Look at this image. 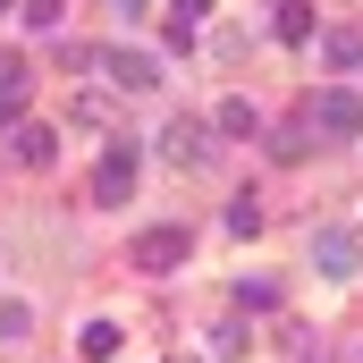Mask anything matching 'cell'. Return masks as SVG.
Masks as SVG:
<instances>
[{
  "label": "cell",
  "instance_id": "obj_1",
  "mask_svg": "<svg viewBox=\"0 0 363 363\" xmlns=\"http://www.w3.org/2000/svg\"><path fill=\"white\" fill-rule=\"evenodd\" d=\"M186 245H194V237H186L178 220H161V228H144V237L127 245V262H135V271H178V262H186Z\"/></svg>",
  "mask_w": 363,
  "mask_h": 363
},
{
  "label": "cell",
  "instance_id": "obj_2",
  "mask_svg": "<svg viewBox=\"0 0 363 363\" xmlns=\"http://www.w3.org/2000/svg\"><path fill=\"white\" fill-rule=\"evenodd\" d=\"M161 161L203 169V161H211V127H203V118H169V127H161Z\"/></svg>",
  "mask_w": 363,
  "mask_h": 363
},
{
  "label": "cell",
  "instance_id": "obj_3",
  "mask_svg": "<svg viewBox=\"0 0 363 363\" xmlns=\"http://www.w3.org/2000/svg\"><path fill=\"white\" fill-rule=\"evenodd\" d=\"M355 262H363V237H355V228H321V237H313V271H321V279H355Z\"/></svg>",
  "mask_w": 363,
  "mask_h": 363
},
{
  "label": "cell",
  "instance_id": "obj_4",
  "mask_svg": "<svg viewBox=\"0 0 363 363\" xmlns=\"http://www.w3.org/2000/svg\"><path fill=\"white\" fill-rule=\"evenodd\" d=\"M304 118H313V127H330V135H355V127H363V101L330 85V93H313V101H304Z\"/></svg>",
  "mask_w": 363,
  "mask_h": 363
},
{
  "label": "cell",
  "instance_id": "obj_5",
  "mask_svg": "<svg viewBox=\"0 0 363 363\" xmlns=\"http://www.w3.org/2000/svg\"><path fill=\"white\" fill-rule=\"evenodd\" d=\"M101 77H110L118 93H152V85H161V60H144V51H110Z\"/></svg>",
  "mask_w": 363,
  "mask_h": 363
},
{
  "label": "cell",
  "instance_id": "obj_6",
  "mask_svg": "<svg viewBox=\"0 0 363 363\" xmlns=\"http://www.w3.org/2000/svg\"><path fill=\"white\" fill-rule=\"evenodd\" d=\"M93 194H101V203H127V194H135V152H127V144H110V152H101Z\"/></svg>",
  "mask_w": 363,
  "mask_h": 363
},
{
  "label": "cell",
  "instance_id": "obj_7",
  "mask_svg": "<svg viewBox=\"0 0 363 363\" xmlns=\"http://www.w3.org/2000/svg\"><path fill=\"white\" fill-rule=\"evenodd\" d=\"M271 34H279V43H313V9H304V0H279Z\"/></svg>",
  "mask_w": 363,
  "mask_h": 363
},
{
  "label": "cell",
  "instance_id": "obj_8",
  "mask_svg": "<svg viewBox=\"0 0 363 363\" xmlns=\"http://www.w3.org/2000/svg\"><path fill=\"white\" fill-rule=\"evenodd\" d=\"M17 161L51 169V161H60V135H51V127H26V135H17Z\"/></svg>",
  "mask_w": 363,
  "mask_h": 363
},
{
  "label": "cell",
  "instance_id": "obj_9",
  "mask_svg": "<svg viewBox=\"0 0 363 363\" xmlns=\"http://www.w3.org/2000/svg\"><path fill=\"white\" fill-rule=\"evenodd\" d=\"M77 347H85V355H118V347H127V330H118V321H85V330H77Z\"/></svg>",
  "mask_w": 363,
  "mask_h": 363
},
{
  "label": "cell",
  "instance_id": "obj_10",
  "mask_svg": "<svg viewBox=\"0 0 363 363\" xmlns=\"http://www.w3.org/2000/svg\"><path fill=\"white\" fill-rule=\"evenodd\" d=\"M220 135H262V118H254V101L237 93V101H220Z\"/></svg>",
  "mask_w": 363,
  "mask_h": 363
},
{
  "label": "cell",
  "instance_id": "obj_11",
  "mask_svg": "<svg viewBox=\"0 0 363 363\" xmlns=\"http://www.w3.org/2000/svg\"><path fill=\"white\" fill-rule=\"evenodd\" d=\"M254 228H262V203L237 194V203H228V237H254Z\"/></svg>",
  "mask_w": 363,
  "mask_h": 363
},
{
  "label": "cell",
  "instance_id": "obj_12",
  "mask_svg": "<svg viewBox=\"0 0 363 363\" xmlns=\"http://www.w3.org/2000/svg\"><path fill=\"white\" fill-rule=\"evenodd\" d=\"M26 330H34V313L26 304H0V338H26Z\"/></svg>",
  "mask_w": 363,
  "mask_h": 363
},
{
  "label": "cell",
  "instance_id": "obj_13",
  "mask_svg": "<svg viewBox=\"0 0 363 363\" xmlns=\"http://www.w3.org/2000/svg\"><path fill=\"white\" fill-rule=\"evenodd\" d=\"M26 26L43 34V26H60V0H26Z\"/></svg>",
  "mask_w": 363,
  "mask_h": 363
},
{
  "label": "cell",
  "instance_id": "obj_14",
  "mask_svg": "<svg viewBox=\"0 0 363 363\" xmlns=\"http://www.w3.org/2000/svg\"><path fill=\"white\" fill-rule=\"evenodd\" d=\"M330 60H347V68L363 77V43H355V34H338V43H330Z\"/></svg>",
  "mask_w": 363,
  "mask_h": 363
},
{
  "label": "cell",
  "instance_id": "obj_15",
  "mask_svg": "<svg viewBox=\"0 0 363 363\" xmlns=\"http://www.w3.org/2000/svg\"><path fill=\"white\" fill-rule=\"evenodd\" d=\"M26 85V68H17V51H0V93H17Z\"/></svg>",
  "mask_w": 363,
  "mask_h": 363
},
{
  "label": "cell",
  "instance_id": "obj_16",
  "mask_svg": "<svg viewBox=\"0 0 363 363\" xmlns=\"http://www.w3.org/2000/svg\"><path fill=\"white\" fill-rule=\"evenodd\" d=\"M211 17V0H178V26H203Z\"/></svg>",
  "mask_w": 363,
  "mask_h": 363
},
{
  "label": "cell",
  "instance_id": "obj_17",
  "mask_svg": "<svg viewBox=\"0 0 363 363\" xmlns=\"http://www.w3.org/2000/svg\"><path fill=\"white\" fill-rule=\"evenodd\" d=\"M110 9H118V17H144V9H152V0H110Z\"/></svg>",
  "mask_w": 363,
  "mask_h": 363
},
{
  "label": "cell",
  "instance_id": "obj_18",
  "mask_svg": "<svg viewBox=\"0 0 363 363\" xmlns=\"http://www.w3.org/2000/svg\"><path fill=\"white\" fill-rule=\"evenodd\" d=\"M9 118H17V93H0V127H9Z\"/></svg>",
  "mask_w": 363,
  "mask_h": 363
},
{
  "label": "cell",
  "instance_id": "obj_19",
  "mask_svg": "<svg viewBox=\"0 0 363 363\" xmlns=\"http://www.w3.org/2000/svg\"><path fill=\"white\" fill-rule=\"evenodd\" d=\"M304 363H330V355H304Z\"/></svg>",
  "mask_w": 363,
  "mask_h": 363
},
{
  "label": "cell",
  "instance_id": "obj_20",
  "mask_svg": "<svg viewBox=\"0 0 363 363\" xmlns=\"http://www.w3.org/2000/svg\"><path fill=\"white\" fill-rule=\"evenodd\" d=\"M0 9H9V0H0Z\"/></svg>",
  "mask_w": 363,
  "mask_h": 363
}]
</instances>
